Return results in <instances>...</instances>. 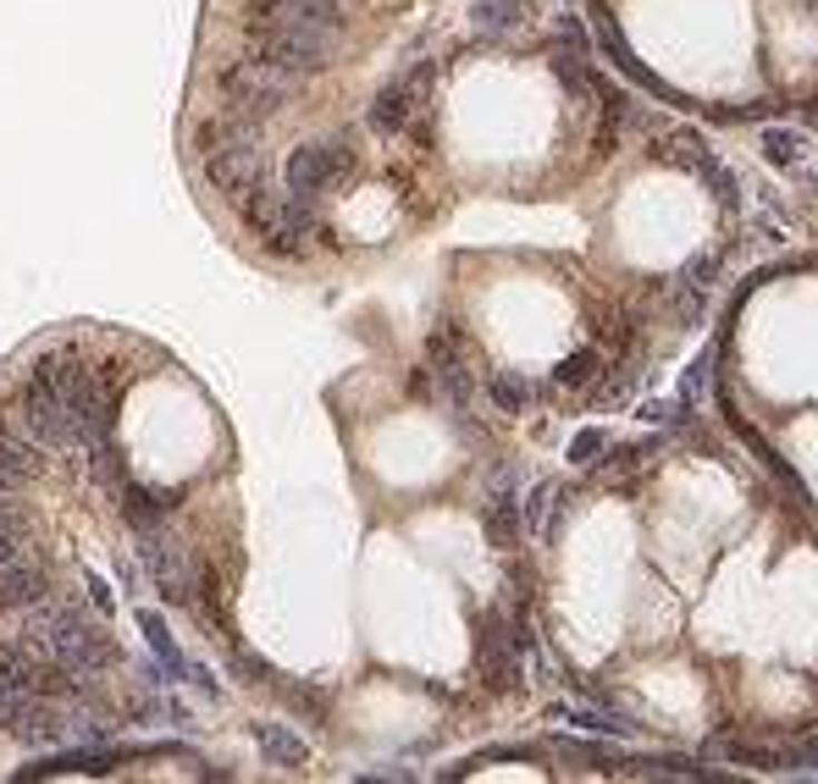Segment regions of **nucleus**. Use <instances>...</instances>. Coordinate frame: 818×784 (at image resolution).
I'll use <instances>...</instances> for the list:
<instances>
[{
  "mask_svg": "<svg viewBox=\"0 0 818 784\" xmlns=\"http://www.w3.org/2000/svg\"><path fill=\"white\" fill-rule=\"evenodd\" d=\"M111 409H117L111 381L78 365L72 354H45L17 387V431L56 454L100 448L111 437Z\"/></svg>",
  "mask_w": 818,
  "mask_h": 784,
  "instance_id": "nucleus-1",
  "label": "nucleus"
},
{
  "mask_svg": "<svg viewBox=\"0 0 818 784\" xmlns=\"http://www.w3.org/2000/svg\"><path fill=\"white\" fill-rule=\"evenodd\" d=\"M343 44V0H260L249 22V50L311 78L332 67Z\"/></svg>",
  "mask_w": 818,
  "mask_h": 784,
  "instance_id": "nucleus-2",
  "label": "nucleus"
},
{
  "mask_svg": "<svg viewBox=\"0 0 818 784\" xmlns=\"http://www.w3.org/2000/svg\"><path fill=\"white\" fill-rule=\"evenodd\" d=\"M28 641L45 652V663L56 668V674H67V679H95L100 668H111V657H117V641L106 635V625H95V619H83L78 608H67V603H33V614H28Z\"/></svg>",
  "mask_w": 818,
  "mask_h": 784,
  "instance_id": "nucleus-3",
  "label": "nucleus"
},
{
  "mask_svg": "<svg viewBox=\"0 0 818 784\" xmlns=\"http://www.w3.org/2000/svg\"><path fill=\"white\" fill-rule=\"evenodd\" d=\"M205 177L233 193V199H249L260 182H266V150H260V133H255V117H227L221 128H210V150H205Z\"/></svg>",
  "mask_w": 818,
  "mask_h": 784,
  "instance_id": "nucleus-4",
  "label": "nucleus"
},
{
  "mask_svg": "<svg viewBox=\"0 0 818 784\" xmlns=\"http://www.w3.org/2000/svg\"><path fill=\"white\" fill-rule=\"evenodd\" d=\"M294 89H299V72H288V67L255 56V50L244 61H233L227 78H221V95H227V106L238 117H272V111H283L294 100Z\"/></svg>",
  "mask_w": 818,
  "mask_h": 784,
  "instance_id": "nucleus-5",
  "label": "nucleus"
},
{
  "mask_svg": "<svg viewBox=\"0 0 818 784\" xmlns=\"http://www.w3.org/2000/svg\"><path fill=\"white\" fill-rule=\"evenodd\" d=\"M244 216H249V227L260 232V244H272L277 255H299L305 249V238L316 232V199H299V193H277V188H255L249 199H244Z\"/></svg>",
  "mask_w": 818,
  "mask_h": 784,
  "instance_id": "nucleus-6",
  "label": "nucleus"
},
{
  "mask_svg": "<svg viewBox=\"0 0 818 784\" xmlns=\"http://www.w3.org/2000/svg\"><path fill=\"white\" fill-rule=\"evenodd\" d=\"M348 171H354V139H348V133H332V139L299 145V150L288 156V166H283V182H288V193H299V199H322V193L337 188Z\"/></svg>",
  "mask_w": 818,
  "mask_h": 784,
  "instance_id": "nucleus-7",
  "label": "nucleus"
},
{
  "mask_svg": "<svg viewBox=\"0 0 818 784\" xmlns=\"http://www.w3.org/2000/svg\"><path fill=\"white\" fill-rule=\"evenodd\" d=\"M432 61H415L404 78H393L376 100H371V111H365V128L371 133H382V139H398V133H410L415 122H421V111H426V83H432Z\"/></svg>",
  "mask_w": 818,
  "mask_h": 784,
  "instance_id": "nucleus-8",
  "label": "nucleus"
},
{
  "mask_svg": "<svg viewBox=\"0 0 818 784\" xmlns=\"http://www.w3.org/2000/svg\"><path fill=\"white\" fill-rule=\"evenodd\" d=\"M139 536V564L150 569V580L161 586V597H171V603H188L194 597V553L166 530V525H150V530H134Z\"/></svg>",
  "mask_w": 818,
  "mask_h": 784,
  "instance_id": "nucleus-9",
  "label": "nucleus"
},
{
  "mask_svg": "<svg viewBox=\"0 0 818 784\" xmlns=\"http://www.w3.org/2000/svg\"><path fill=\"white\" fill-rule=\"evenodd\" d=\"M476 668H482V679H487L492 691H520L525 652H520V641L509 629V614H487V625L476 635Z\"/></svg>",
  "mask_w": 818,
  "mask_h": 784,
  "instance_id": "nucleus-10",
  "label": "nucleus"
},
{
  "mask_svg": "<svg viewBox=\"0 0 818 784\" xmlns=\"http://www.w3.org/2000/svg\"><path fill=\"white\" fill-rule=\"evenodd\" d=\"M0 691H50V663L33 641H0Z\"/></svg>",
  "mask_w": 818,
  "mask_h": 784,
  "instance_id": "nucleus-11",
  "label": "nucleus"
},
{
  "mask_svg": "<svg viewBox=\"0 0 818 784\" xmlns=\"http://www.w3.org/2000/svg\"><path fill=\"white\" fill-rule=\"evenodd\" d=\"M708 757L730 763V768H791V746H775V741H741V735H713L708 741Z\"/></svg>",
  "mask_w": 818,
  "mask_h": 784,
  "instance_id": "nucleus-12",
  "label": "nucleus"
},
{
  "mask_svg": "<svg viewBox=\"0 0 818 784\" xmlns=\"http://www.w3.org/2000/svg\"><path fill=\"white\" fill-rule=\"evenodd\" d=\"M553 718H564V724H575L587 735H609V741H631L637 735V718L620 713V707H603V696H598V707L592 702H559Z\"/></svg>",
  "mask_w": 818,
  "mask_h": 784,
  "instance_id": "nucleus-13",
  "label": "nucleus"
},
{
  "mask_svg": "<svg viewBox=\"0 0 818 784\" xmlns=\"http://www.w3.org/2000/svg\"><path fill=\"white\" fill-rule=\"evenodd\" d=\"M39 475V443H28L17 426H0V497L22 492Z\"/></svg>",
  "mask_w": 818,
  "mask_h": 784,
  "instance_id": "nucleus-14",
  "label": "nucleus"
},
{
  "mask_svg": "<svg viewBox=\"0 0 818 784\" xmlns=\"http://www.w3.org/2000/svg\"><path fill=\"white\" fill-rule=\"evenodd\" d=\"M171 492L161 486H145V480H122V514H128V525L134 530H150V525H166L171 519Z\"/></svg>",
  "mask_w": 818,
  "mask_h": 784,
  "instance_id": "nucleus-15",
  "label": "nucleus"
},
{
  "mask_svg": "<svg viewBox=\"0 0 818 784\" xmlns=\"http://www.w3.org/2000/svg\"><path fill=\"white\" fill-rule=\"evenodd\" d=\"M482 525H487V542H492V547H520V536H525V519H520L514 486H492L487 508H482Z\"/></svg>",
  "mask_w": 818,
  "mask_h": 784,
  "instance_id": "nucleus-16",
  "label": "nucleus"
},
{
  "mask_svg": "<svg viewBox=\"0 0 818 784\" xmlns=\"http://www.w3.org/2000/svg\"><path fill=\"white\" fill-rule=\"evenodd\" d=\"M45 603V575L28 558H6L0 564V608H33Z\"/></svg>",
  "mask_w": 818,
  "mask_h": 784,
  "instance_id": "nucleus-17",
  "label": "nucleus"
},
{
  "mask_svg": "<svg viewBox=\"0 0 818 784\" xmlns=\"http://www.w3.org/2000/svg\"><path fill=\"white\" fill-rule=\"evenodd\" d=\"M255 746H260L266 768H305L311 763V746L288 724H255Z\"/></svg>",
  "mask_w": 818,
  "mask_h": 784,
  "instance_id": "nucleus-18",
  "label": "nucleus"
},
{
  "mask_svg": "<svg viewBox=\"0 0 818 784\" xmlns=\"http://www.w3.org/2000/svg\"><path fill=\"white\" fill-rule=\"evenodd\" d=\"M536 381L525 376V370H492L487 376V404L497 415H525L531 404H536Z\"/></svg>",
  "mask_w": 818,
  "mask_h": 784,
  "instance_id": "nucleus-19",
  "label": "nucleus"
},
{
  "mask_svg": "<svg viewBox=\"0 0 818 784\" xmlns=\"http://www.w3.org/2000/svg\"><path fill=\"white\" fill-rule=\"evenodd\" d=\"M758 150H763V160L769 166H780V171H797L802 160H808V133L802 128H786V122H769L763 133H758Z\"/></svg>",
  "mask_w": 818,
  "mask_h": 784,
  "instance_id": "nucleus-20",
  "label": "nucleus"
},
{
  "mask_svg": "<svg viewBox=\"0 0 818 784\" xmlns=\"http://www.w3.org/2000/svg\"><path fill=\"white\" fill-rule=\"evenodd\" d=\"M598 376H603V348H592V343H581L575 354H564L553 365V387L559 393H592Z\"/></svg>",
  "mask_w": 818,
  "mask_h": 784,
  "instance_id": "nucleus-21",
  "label": "nucleus"
},
{
  "mask_svg": "<svg viewBox=\"0 0 818 784\" xmlns=\"http://www.w3.org/2000/svg\"><path fill=\"white\" fill-rule=\"evenodd\" d=\"M525 22V0H476L471 6V28L482 39H509Z\"/></svg>",
  "mask_w": 818,
  "mask_h": 784,
  "instance_id": "nucleus-22",
  "label": "nucleus"
},
{
  "mask_svg": "<svg viewBox=\"0 0 818 784\" xmlns=\"http://www.w3.org/2000/svg\"><path fill=\"white\" fill-rule=\"evenodd\" d=\"M658 160H669V166H686V171H702L713 150H708V139L697 133V128H674V133H663L658 139Z\"/></svg>",
  "mask_w": 818,
  "mask_h": 784,
  "instance_id": "nucleus-23",
  "label": "nucleus"
},
{
  "mask_svg": "<svg viewBox=\"0 0 818 784\" xmlns=\"http://www.w3.org/2000/svg\"><path fill=\"white\" fill-rule=\"evenodd\" d=\"M637 381H642V370H637L631 359H620V365H614L609 376H598V381H592V393H587V398H592L598 409H609V404H625Z\"/></svg>",
  "mask_w": 818,
  "mask_h": 784,
  "instance_id": "nucleus-24",
  "label": "nucleus"
},
{
  "mask_svg": "<svg viewBox=\"0 0 818 784\" xmlns=\"http://www.w3.org/2000/svg\"><path fill=\"white\" fill-rule=\"evenodd\" d=\"M697 177L708 182V193H713V205H719V210H730V216H741V177H736V171H730L725 160L713 156V160H708V166H702V171H697Z\"/></svg>",
  "mask_w": 818,
  "mask_h": 784,
  "instance_id": "nucleus-25",
  "label": "nucleus"
},
{
  "mask_svg": "<svg viewBox=\"0 0 818 784\" xmlns=\"http://www.w3.org/2000/svg\"><path fill=\"white\" fill-rule=\"evenodd\" d=\"M680 282H691V288L713 294V288L725 282V249H702V255H691V260L680 266Z\"/></svg>",
  "mask_w": 818,
  "mask_h": 784,
  "instance_id": "nucleus-26",
  "label": "nucleus"
},
{
  "mask_svg": "<svg viewBox=\"0 0 818 784\" xmlns=\"http://www.w3.org/2000/svg\"><path fill=\"white\" fill-rule=\"evenodd\" d=\"M564 492H559V480H536L531 486V497H525V508H520V519H525V530L531 536H542L548 530V514H553V503H559Z\"/></svg>",
  "mask_w": 818,
  "mask_h": 784,
  "instance_id": "nucleus-27",
  "label": "nucleus"
},
{
  "mask_svg": "<svg viewBox=\"0 0 818 784\" xmlns=\"http://www.w3.org/2000/svg\"><path fill=\"white\" fill-rule=\"evenodd\" d=\"M708 381H713V354H697L691 365H686V376H680V404H702V393H708Z\"/></svg>",
  "mask_w": 818,
  "mask_h": 784,
  "instance_id": "nucleus-28",
  "label": "nucleus"
},
{
  "mask_svg": "<svg viewBox=\"0 0 818 784\" xmlns=\"http://www.w3.org/2000/svg\"><path fill=\"white\" fill-rule=\"evenodd\" d=\"M669 305H674V315H680V320H686V326H697V320H702V315H708V294H702V288H691V282H680V277H674V282H669Z\"/></svg>",
  "mask_w": 818,
  "mask_h": 784,
  "instance_id": "nucleus-29",
  "label": "nucleus"
},
{
  "mask_svg": "<svg viewBox=\"0 0 818 784\" xmlns=\"http://www.w3.org/2000/svg\"><path fill=\"white\" fill-rule=\"evenodd\" d=\"M139 629H145V641H150V652L161 657V663H166V668H171V674H177V668H188V663H183V652L171 646V635H166V625H161V619H156V614H139Z\"/></svg>",
  "mask_w": 818,
  "mask_h": 784,
  "instance_id": "nucleus-30",
  "label": "nucleus"
},
{
  "mask_svg": "<svg viewBox=\"0 0 818 784\" xmlns=\"http://www.w3.org/2000/svg\"><path fill=\"white\" fill-rule=\"evenodd\" d=\"M22 542H28V525L11 503H0V564L6 558H22Z\"/></svg>",
  "mask_w": 818,
  "mask_h": 784,
  "instance_id": "nucleus-31",
  "label": "nucleus"
},
{
  "mask_svg": "<svg viewBox=\"0 0 818 784\" xmlns=\"http://www.w3.org/2000/svg\"><path fill=\"white\" fill-rule=\"evenodd\" d=\"M598 454H609V431H598V426H587V431H575V443H570V465H598Z\"/></svg>",
  "mask_w": 818,
  "mask_h": 784,
  "instance_id": "nucleus-32",
  "label": "nucleus"
},
{
  "mask_svg": "<svg viewBox=\"0 0 818 784\" xmlns=\"http://www.w3.org/2000/svg\"><path fill=\"white\" fill-rule=\"evenodd\" d=\"M559 44H564V50H581V56H587V44H592V39H587L581 17H559Z\"/></svg>",
  "mask_w": 818,
  "mask_h": 784,
  "instance_id": "nucleus-33",
  "label": "nucleus"
},
{
  "mask_svg": "<svg viewBox=\"0 0 818 784\" xmlns=\"http://www.w3.org/2000/svg\"><path fill=\"white\" fill-rule=\"evenodd\" d=\"M791 768H818V735H808V741L791 746Z\"/></svg>",
  "mask_w": 818,
  "mask_h": 784,
  "instance_id": "nucleus-34",
  "label": "nucleus"
},
{
  "mask_svg": "<svg viewBox=\"0 0 818 784\" xmlns=\"http://www.w3.org/2000/svg\"><path fill=\"white\" fill-rule=\"evenodd\" d=\"M89 597H95L100 614H111V592H106V580H89Z\"/></svg>",
  "mask_w": 818,
  "mask_h": 784,
  "instance_id": "nucleus-35",
  "label": "nucleus"
},
{
  "mask_svg": "<svg viewBox=\"0 0 818 784\" xmlns=\"http://www.w3.org/2000/svg\"><path fill=\"white\" fill-rule=\"evenodd\" d=\"M797 117H802V122H814V128H818V95H814V100H802V106H797Z\"/></svg>",
  "mask_w": 818,
  "mask_h": 784,
  "instance_id": "nucleus-36",
  "label": "nucleus"
},
{
  "mask_svg": "<svg viewBox=\"0 0 818 784\" xmlns=\"http://www.w3.org/2000/svg\"><path fill=\"white\" fill-rule=\"evenodd\" d=\"M564 6H575V0H564Z\"/></svg>",
  "mask_w": 818,
  "mask_h": 784,
  "instance_id": "nucleus-37",
  "label": "nucleus"
}]
</instances>
